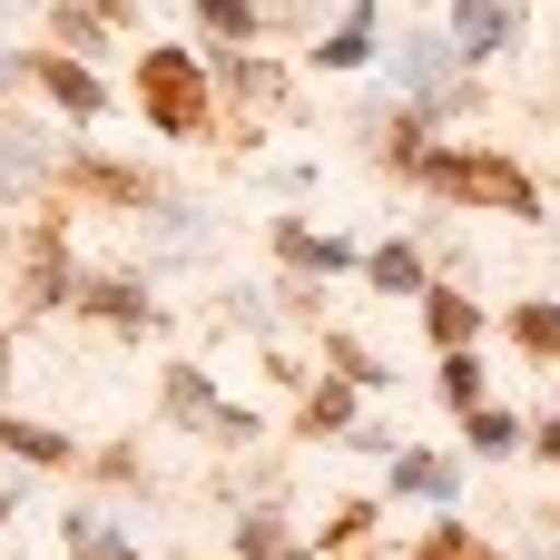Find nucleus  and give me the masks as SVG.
<instances>
[{
    "instance_id": "20",
    "label": "nucleus",
    "mask_w": 560,
    "mask_h": 560,
    "mask_svg": "<svg viewBox=\"0 0 560 560\" xmlns=\"http://www.w3.org/2000/svg\"><path fill=\"white\" fill-rule=\"evenodd\" d=\"M345 413H354V394H345V384H325V394H315V413H305V423H315V433H335V423H345Z\"/></svg>"
},
{
    "instance_id": "15",
    "label": "nucleus",
    "mask_w": 560,
    "mask_h": 560,
    "mask_svg": "<svg viewBox=\"0 0 560 560\" xmlns=\"http://www.w3.org/2000/svg\"><path fill=\"white\" fill-rule=\"evenodd\" d=\"M236 551L246 560H305L295 541H285V522H236Z\"/></svg>"
},
{
    "instance_id": "8",
    "label": "nucleus",
    "mask_w": 560,
    "mask_h": 560,
    "mask_svg": "<svg viewBox=\"0 0 560 560\" xmlns=\"http://www.w3.org/2000/svg\"><path fill=\"white\" fill-rule=\"evenodd\" d=\"M39 79H49V98H59V108H69V118H98V108H108V89H98V79H89V69H69V59H49V69H39Z\"/></svg>"
},
{
    "instance_id": "2",
    "label": "nucleus",
    "mask_w": 560,
    "mask_h": 560,
    "mask_svg": "<svg viewBox=\"0 0 560 560\" xmlns=\"http://www.w3.org/2000/svg\"><path fill=\"white\" fill-rule=\"evenodd\" d=\"M453 59H463L453 39H433V30H413V39L394 49V79H404V89H413L423 108H453V89H443V79H453Z\"/></svg>"
},
{
    "instance_id": "13",
    "label": "nucleus",
    "mask_w": 560,
    "mask_h": 560,
    "mask_svg": "<svg viewBox=\"0 0 560 560\" xmlns=\"http://www.w3.org/2000/svg\"><path fill=\"white\" fill-rule=\"evenodd\" d=\"M364 276H374L384 295H423V256H413V246H374V266H364Z\"/></svg>"
},
{
    "instance_id": "9",
    "label": "nucleus",
    "mask_w": 560,
    "mask_h": 560,
    "mask_svg": "<svg viewBox=\"0 0 560 560\" xmlns=\"http://www.w3.org/2000/svg\"><path fill=\"white\" fill-rule=\"evenodd\" d=\"M423 325L443 354H472V295H423Z\"/></svg>"
},
{
    "instance_id": "7",
    "label": "nucleus",
    "mask_w": 560,
    "mask_h": 560,
    "mask_svg": "<svg viewBox=\"0 0 560 560\" xmlns=\"http://www.w3.org/2000/svg\"><path fill=\"white\" fill-rule=\"evenodd\" d=\"M59 541H69L79 560H148V551H128V541H118V522H98V512H69V522H59Z\"/></svg>"
},
{
    "instance_id": "16",
    "label": "nucleus",
    "mask_w": 560,
    "mask_h": 560,
    "mask_svg": "<svg viewBox=\"0 0 560 560\" xmlns=\"http://www.w3.org/2000/svg\"><path fill=\"white\" fill-rule=\"evenodd\" d=\"M512 335H522L532 354H560V305H522V315H512Z\"/></svg>"
},
{
    "instance_id": "1",
    "label": "nucleus",
    "mask_w": 560,
    "mask_h": 560,
    "mask_svg": "<svg viewBox=\"0 0 560 560\" xmlns=\"http://www.w3.org/2000/svg\"><path fill=\"white\" fill-rule=\"evenodd\" d=\"M423 177L453 187V197H492L502 217H541V197H532L522 167H492V158H423Z\"/></svg>"
},
{
    "instance_id": "10",
    "label": "nucleus",
    "mask_w": 560,
    "mask_h": 560,
    "mask_svg": "<svg viewBox=\"0 0 560 560\" xmlns=\"http://www.w3.org/2000/svg\"><path fill=\"white\" fill-rule=\"evenodd\" d=\"M0 453H20L30 472H59V463H69V443H59L49 423H0Z\"/></svg>"
},
{
    "instance_id": "17",
    "label": "nucleus",
    "mask_w": 560,
    "mask_h": 560,
    "mask_svg": "<svg viewBox=\"0 0 560 560\" xmlns=\"http://www.w3.org/2000/svg\"><path fill=\"white\" fill-rule=\"evenodd\" d=\"M197 20H207L217 39H246V30H256V10H246V0H197Z\"/></svg>"
},
{
    "instance_id": "19",
    "label": "nucleus",
    "mask_w": 560,
    "mask_h": 560,
    "mask_svg": "<svg viewBox=\"0 0 560 560\" xmlns=\"http://www.w3.org/2000/svg\"><path fill=\"white\" fill-rule=\"evenodd\" d=\"M512 443H522L512 413H472V453H512Z\"/></svg>"
},
{
    "instance_id": "6",
    "label": "nucleus",
    "mask_w": 560,
    "mask_h": 560,
    "mask_svg": "<svg viewBox=\"0 0 560 560\" xmlns=\"http://www.w3.org/2000/svg\"><path fill=\"white\" fill-rule=\"evenodd\" d=\"M384 482H394V492H423V502H463V472H453V463H433V453H404Z\"/></svg>"
},
{
    "instance_id": "21",
    "label": "nucleus",
    "mask_w": 560,
    "mask_h": 560,
    "mask_svg": "<svg viewBox=\"0 0 560 560\" xmlns=\"http://www.w3.org/2000/svg\"><path fill=\"white\" fill-rule=\"evenodd\" d=\"M0 89H20V59H10V49H0Z\"/></svg>"
},
{
    "instance_id": "12",
    "label": "nucleus",
    "mask_w": 560,
    "mask_h": 560,
    "mask_svg": "<svg viewBox=\"0 0 560 560\" xmlns=\"http://www.w3.org/2000/svg\"><path fill=\"white\" fill-rule=\"evenodd\" d=\"M276 246H285V256H295V266H305V276H335V266H345V246H335V236H305V226H295V217H285V226H276Z\"/></svg>"
},
{
    "instance_id": "11",
    "label": "nucleus",
    "mask_w": 560,
    "mask_h": 560,
    "mask_svg": "<svg viewBox=\"0 0 560 560\" xmlns=\"http://www.w3.org/2000/svg\"><path fill=\"white\" fill-rule=\"evenodd\" d=\"M315 59H325V69H364V59H374V10H354V20L315 49Z\"/></svg>"
},
{
    "instance_id": "14",
    "label": "nucleus",
    "mask_w": 560,
    "mask_h": 560,
    "mask_svg": "<svg viewBox=\"0 0 560 560\" xmlns=\"http://www.w3.org/2000/svg\"><path fill=\"white\" fill-rule=\"evenodd\" d=\"M443 404L453 413H482V364L472 354H443Z\"/></svg>"
},
{
    "instance_id": "5",
    "label": "nucleus",
    "mask_w": 560,
    "mask_h": 560,
    "mask_svg": "<svg viewBox=\"0 0 560 560\" xmlns=\"http://www.w3.org/2000/svg\"><path fill=\"white\" fill-rule=\"evenodd\" d=\"M167 413H177V423H197V433H217V443H246V433H256V423H246V413H226L197 374H177V384H167Z\"/></svg>"
},
{
    "instance_id": "4",
    "label": "nucleus",
    "mask_w": 560,
    "mask_h": 560,
    "mask_svg": "<svg viewBox=\"0 0 560 560\" xmlns=\"http://www.w3.org/2000/svg\"><path fill=\"white\" fill-rule=\"evenodd\" d=\"M512 30H522V10H512V0H453V49H463V59L512 49Z\"/></svg>"
},
{
    "instance_id": "3",
    "label": "nucleus",
    "mask_w": 560,
    "mask_h": 560,
    "mask_svg": "<svg viewBox=\"0 0 560 560\" xmlns=\"http://www.w3.org/2000/svg\"><path fill=\"white\" fill-rule=\"evenodd\" d=\"M138 89H148V98H158V118H167V128H177V138H187V128H197V118H207V98H197V79H187V59H167V49H158V59H148V69H138Z\"/></svg>"
},
{
    "instance_id": "18",
    "label": "nucleus",
    "mask_w": 560,
    "mask_h": 560,
    "mask_svg": "<svg viewBox=\"0 0 560 560\" xmlns=\"http://www.w3.org/2000/svg\"><path fill=\"white\" fill-rule=\"evenodd\" d=\"M89 305H98V315H118V325H138V315H148V295H138V285H89Z\"/></svg>"
}]
</instances>
